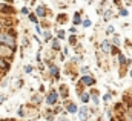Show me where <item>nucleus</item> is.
<instances>
[{
    "label": "nucleus",
    "mask_w": 132,
    "mask_h": 121,
    "mask_svg": "<svg viewBox=\"0 0 132 121\" xmlns=\"http://www.w3.org/2000/svg\"><path fill=\"white\" fill-rule=\"evenodd\" d=\"M2 45H5V46H8V48H12V49H14L15 38H14L9 32H3V31H0V46H2Z\"/></svg>",
    "instance_id": "obj_1"
},
{
    "label": "nucleus",
    "mask_w": 132,
    "mask_h": 121,
    "mask_svg": "<svg viewBox=\"0 0 132 121\" xmlns=\"http://www.w3.org/2000/svg\"><path fill=\"white\" fill-rule=\"evenodd\" d=\"M57 100H59V93H57V91H52L49 95H48V98H46V101H48L49 106H54V104L57 103Z\"/></svg>",
    "instance_id": "obj_2"
},
{
    "label": "nucleus",
    "mask_w": 132,
    "mask_h": 121,
    "mask_svg": "<svg viewBox=\"0 0 132 121\" xmlns=\"http://www.w3.org/2000/svg\"><path fill=\"white\" fill-rule=\"evenodd\" d=\"M77 112H78V118H80V121L88 120V107H86V106H81Z\"/></svg>",
    "instance_id": "obj_3"
},
{
    "label": "nucleus",
    "mask_w": 132,
    "mask_h": 121,
    "mask_svg": "<svg viewBox=\"0 0 132 121\" xmlns=\"http://www.w3.org/2000/svg\"><path fill=\"white\" fill-rule=\"evenodd\" d=\"M81 83L85 86H92V84H95V78L91 75H85V77H81Z\"/></svg>",
    "instance_id": "obj_4"
},
{
    "label": "nucleus",
    "mask_w": 132,
    "mask_h": 121,
    "mask_svg": "<svg viewBox=\"0 0 132 121\" xmlns=\"http://www.w3.org/2000/svg\"><path fill=\"white\" fill-rule=\"evenodd\" d=\"M100 48H101V51H103L104 54H109V52H111V41H109V40H103Z\"/></svg>",
    "instance_id": "obj_5"
},
{
    "label": "nucleus",
    "mask_w": 132,
    "mask_h": 121,
    "mask_svg": "<svg viewBox=\"0 0 132 121\" xmlns=\"http://www.w3.org/2000/svg\"><path fill=\"white\" fill-rule=\"evenodd\" d=\"M35 14H37L38 17H45V15H46V9H45V6H38V8L35 9Z\"/></svg>",
    "instance_id": "obj_6"
},
{
    "label": "nucleus",
    "mask_w": 132,
    "mask_h": 121,
    "mask_svg": "<svg viewBox=\"0 0 132 121\" xmlns=\"http://www.w3.org/2000/svg\"><path fill=\"white\" fill-rule=\"evenodd\" d=\"M80 100H81L83 103H88V101L91 100V95H89L88 92H81V95H80Z\"/></svg>",
    "instance_id": "obj_7"
},
{
    "label": "nucleus",
    "mask_w": 132,
    "mask_h": 121,
    "mask_svg": "<svg viewBox=\"0 0 132 121\" xmlns=\"http://www.w3.org/2000/svg\"><path fill=\"white\" fill-rule=\"evenodd\" d=\"M77 110H78V109H77V106H75V104H72V103H71V104H68V112H69V114H75Z\"/></svg>",
    "instance_id": "obj_8"
},
{
    "label": "nucleus",
    "mask_w": 132,
    "mask_h": 121,
    "mask_svg": "<svg viewBox=\"0 0 132 121\" xmlns=\"http://www.w3.org/2000/svg\"><path fill=\"white\" fill-rule=\"evenodd\" d=\"M0 69H5V71H8V69H9V64L3 60L2 57H0Z\"/></svg>",
    "instance_id": "obj_9"
},
{
    "label": "nucleus",
    "mask_w": 132,
    "mask_h": 121,
    "mask_svg": "<svg viewBox=\"0 0 132 121\" xmlns=\"http://www.w3.org/2000/svg\"><path fill=\"white\" fill-rule=\"evenodd\" d=\"M49 69H51L49 72H51V75H52V77H57V75H59V67H57V66H51Z\"/></svg>",
    "instance_id": "obj_10"
},
{
    "label": "nucleus",
    "mask_w": 132,
    "mask_h": 121,
    "mask_svg": "<svg viewBox=\"0 0 132 121\" xmlns=\"http://www.w3.org/2000/svg\"><path fill=\"white\" fill-rule=\"evenodd\" d=\"M80 23H81V17H80L78 12H75V15H74V25H80Z\"/></svg>",
    "instance_id": "obj_11"
},
{
    "label": "nucleus",
    "mask_w": 132,
    "mask_h": 121,
    "mask_svg": "<svg viewBox=\"0 0 132 121\" xmlns=\"http://www.w3.org/2000/svg\"><path fill=\"white\" fill-rule=\"evenodd\" d=\"M52 49H55V51H59V49H60V45H59V38H54V40H52Z\"/></svg>",
    "instance_id": "obj_12"
},
{
    "label": "nucleus",
    "mask_w": 132,
    "mask_h": 121,
    "mask_svg": "<svg viewBox=\"0 0 132 121\" xmlns=\"http://www.w3.org/2000/svg\"><path fill=\"white\" fill-rule=\"evenodd\" d=\"M80 71H81V74H83V77H85V75H89V67H88V66H83V67H81Z\"/></svg>",
    "instance_id": "obj_13"
},
{
    "label": "nucleus",
    "mask_w": 132,
    "mask_h": 121,
    "mask_svg": "<svg viewBox=\"0 0 132 121\" xmlns=\"http://www.w3.org/2000/svg\"><path fill=\"white\" fill-rule=\"evenodd\" d=\"M118 61H120V64H125L126 63V58H125L123 54H118Z\"/></svg>",
    "instance_id": "obj_14"
},
{
    "label": "nucleus",
    "mask_w": 132,
    "mask_h": 121,
    "mask_svg": "<svg viewBox=\"0 0 132 121\" xmlns=\"http://www.w3.org/2000/svg\"><path fill=\"white\" fill-rule=\"evenodd\" d=\"M92 100H94V104H95V106H98V97H97V92H94V93H92Z\"/></svg>",
    "instance_id": "obj_15"
},
{
    "label": "nucleus",
    "mask_w": 132,
    "mask_h": 121,
    "mask_svg": "<svg viewBox=\"0 0 132 121\" xmlns=\"http://www.w3.org/2000/svg\"><path fill=\"white\" fill-rule=\"evenodd\" d=\"M114 45H115V46H120V37H118V35L114 37Z\"/></svg>",
    "instance_id": "obj_16"
},
{
    "label": "nucleus",
    "mask_w": 132,
    "mask_h": 121,
    "mask_svg": "<svg viewBox=\"0 0 132 121\" xmlns=\"http://www.w3.org/2000/svg\"><path fill=\"white\" fill-rule=\"evenodd\" d=\"M29 20L34 22V23H37V17H35V14H29Z\"/></svg>",
    "instance_id": "obj_17"
},
{
    "label": "nucleus",
    "mask_w": 132,
    "mask_h": 121,
    "mask_svg": "<svg viewBox=\"0 0 132 121\" xmlns=\"http://www.w3.org/2000/svg\"><path fill=\"white\" fill-rule=\"evenodd\" d=\"M83 26H85V28H89V26H91V20H85V22H83Z\"/></svg>",
    "instance_id": "obj_18"
},
{
    "label": "nucleus",
    "mask_w": 132,
    "mask_h": 121,
    "mask_svg": "<svg viewBox=\"0 0 132 121\" xmlns=\"http://www.w3.org/2000/svg\"><path fill=\"white\" fill-rule=\"evenodd\" d=\"M25 72H26V74H31V72H32V67H31V66H25Z\"/></svg>",
    "instance_id": "obj_19"
},
{
    "label": "nucleus",
    "mask_w": 132,
    "mask_h": 121,
    "mask_svg": "<svg viewBox=\"0 0 132 121\" xmlns=\"http://www.w3.org/2000/svg\"><path fill=\"white\" fill-rule=\"evenodd\" d=\"M59 38H65V31H59Z\"/></svg>",
    "instance_id": "obj_20"
},
{
    "label": "nucleus",
    "mask_w": 132,
    "mask_h": 121,
    "mask_svg": "<svg viewBox=\"0 0 132 121\" xmlns=\"http://www.w3.org/2000/svg\"><path fill=\"white\" fill-rule=\"evenodd\" d=\"M108 34H114V26H109L108 28Z\"/></svg>",
    "instance_id": "obj_21"
},
{
    "label": "nucleus",
    "mask_w": 132,
    "mask_h": 121,
    "mask_svg": "<svg viewBox=\"0 0 132 121\" xmlns=\"http://www.w3.org/2000/svg\"><path fill=\"white\" fill-rule=\"evenodd\" d=\"M22 14H29V11H28V8H22Z\"/></svg>",
    "instance_id": "obj_22"
},
{
    "label": "nucleus",
    "mask_w": 132,
    "mask_h": 121,
    "mask_svg": "<svg viewBox=\"0 0 132 121\" xmlns=\"http://www.w3.org/2000/svg\"><path fill=\"white\" fill-rule=\"evenodd\" d=\"M120 14H121V15H128V11H126V9H121Z\"/></svg>",
    "instance_id": "obj_23"
},
{
    "label": "nucleus",
    "mask_w": 132,
    "mask_h": 121,
    "mask_svg": "<svg viewBox=\"0 0 132 121\" xmlns=\"http://www.w3.org/2000/svg\"><path fill=\"white\" fill-rule=\"evenodd\" d=\"M3 100H5V97H3V95H0V103H2Z\"/></svg>",
    "instance_id": "obj_24"
},
{
    "label": "nucleus",
    "mask_w": 132,
    "mask_h": 121,
    "mask_svg": "<svg viewBox=\"0 0 132 121\" xmlns=\"http://www.w3.org/2000/svg\"><path fill=\"white\" fill-rule=\"evenodd\" d=\"M59 121H68L66 118H59Z\"/></svg>",
    "instance_id": "obj_25"
},
{
    "label": "nucleus",
    "mask_w": 132,
    "mask_h": 121,
    "mask_svg": "<svg viewBox=\"0 0 132 121\" xmlns=\"http://www.w3.org/2000/svg\"><path fill=\"white\" fill-rule=\"evenodd\" d=\"M129 75H131V77H132V69H131V72H129Z\"/></svg>",
    "instance_id": "obj_26"
}]
</instances>
